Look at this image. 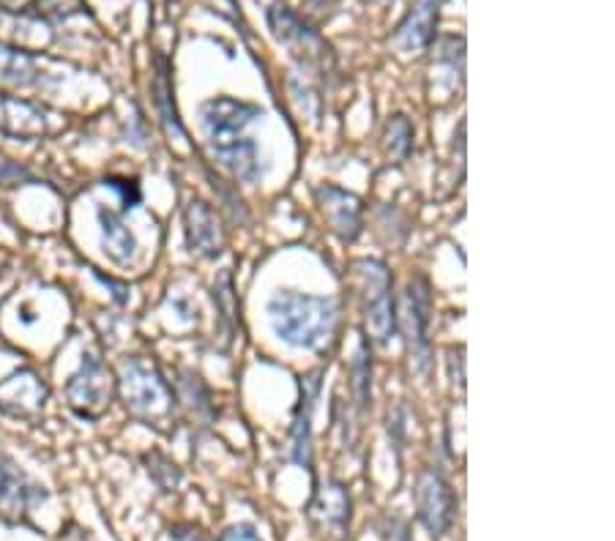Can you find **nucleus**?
<instances>
[{"label": "nucleus", "instance_id": "nucleus-25", "mask_svg": "<svg viewBox=\"0 0 615 541\" xmlns=\"http://www.w3.org/2000/svg\"><path fill=\"white\" fill-rule=\"evenodd\" d=\"M219 541H260L258 533H255V528L249 525H232L227 528V531L222 533V539Z\"/></svg>", "mask_w": 615, "mask_h": 541}, {"label": "nucleus", "instance_id": "nucleus-5", "mask_svg": "<svg viewBox=\"0 0 615 541\" xmlns=\"http://www.w3.org/2000/svg\"><path fill=\"white\" fill-rule=\"evenodd\" d=\"M364 290V318L369 334L378 344H386L394 334V301H391V273L378 260H358L354 266Z\"/></svg>", "mask_w": 615, "mask_h": 541}, {"label": "nucleus", "instance_id": "nucleus-27", "mask_svg": "<svg viewBox=\"0 0 615 541\" xmlns=\"http://www.w3.org/2000/svg\"><path fill=\"white\" fill-rule=\"evenodd\" d=\"M36 3H39V0H0V9H3V11H28V9H36Z\"/></svg>", "mask_w": 615, "mask_h": 541}, {"label": "nucleus", "instance_id": "nucleus-26", "mask_svg": "<svg viewBox=\"0 0 615 541\" xmlns=\"http://www.w3.org/2000/svg\"><path fill=\"white\" fill-rule=\"evenodd\" d=\"M58 541H93V539L88 537L86 528H80V525H75V522H69V525H66L63 531H61V537H58Z\"/></svg>", "mask_w": 615, "mask_h": 541}, {"label": "nucleus", "instance_id": "nucleus-2", "mask_svg": "<svg viewBox=\"0 0 615 541\" xmlns=\"http://www.w3.org/2000/svg\"><path fill=\"white\" fill-rule=\"evenodd\" d=\"M268 318H271L274 334L292 348H318L334 334L337 323V304L331 299L296 293V290H279L268 301Z\"/></svg>", "mask_w": 615, "mask_h": 541}, {"label": "nucleus", "instance_id": "nucleus-8", "mask_svg": "<svg viewBox=\"0 0 615 541\" xmlns=\"http://www.w3.org/2000/svg\"><path fill=\"white\" fill-rule=\"evenodd\" d=\"M41 501H47L44 487L28 479V473H22L14 460L0 454V517L20 520L31 514V509L39 507Z\"/></svg>", "mask_w": 615, "mask_h": 541}, {"label": "nucleus", "instance_id": "nucleus-16", "mask_svg": "<svg viewBox=\"0 0 615 541\" xmlns=\"http://www.w3.org/2000/svg\"><path fill=\"white\" fill-rule=\"evenodd\" d=\"M271 28L282 44H288L298 52H307L309 58H320L324 52H328V47L320 41V36L309 31L307 26H301V22H298V17L290 14L288 9L271 11Z\"/></svg>", "mask_w": 615, "mask_h": 541}, {"label": "nucleus", "instance_id": "nucleus-4", "mask_svg": "<svg viewBox=\"0 0 615 541\" xmlns=\"http://www.w3.org/2000/svg\"><path fill=\"white\" fill-rule=\"evenodd\" d=\"M116 394V378L97 353H82L80 370L66 383V400L80 419H101Z\"/></svg>", "mask_w": 615, "mask_h": 541}, {"label": "nucleus", "instance_id": "nucleus-15", "mask_svg": "<svg viewBox=\"0 0 615 541\" xmlns=\"http://www.w3.org/2000/svg\"><path fill=\"white\" fill-rule=\"evenodd\" d=\"M99 230H101V247L110 254V260H116L118 266H127L137 258V238L131 230L123 224V219L118 217L110 208L99 206Z\"/></svg>", "mask_w": 615, "mask_h": 541}, {"label": "nucleus", "instance_id": "nucleus-9", "mask_svg": "<svg viewBox=\"0 0 615 541\" xmlns=\"http://www.w3.org/2000/svg\"><path fill=\"white\" fill-rule=\"evenodd\" d=\"M0 132L14 140H41L52 132V118L44 107L0 93Z\"/></svg>", "mask_w": 615, "mask_h": 541}, {"label": "nucleus", "instance_id": "nucleus-10", "mask_svg": "<svg viewBox=\"0 0 615 541\" xmlns=\"http://www.w3.org/2000/svg\"><path fill=\"white\" fill-rule=\"evenodd\" d=\"M429 299L424 282H410L403 295V323L405 337H408L410 355L416 359L419 372L429 364V342H427V323H429Z\"/></svg>", "mask_w": 615, "mask_h": 541}, {"label": "nucleus", "instance_id": "nucleus-18", "mask_svg": "<svg viewBox=\"0 0 615 541\" xmlns=\"http://www.w3.org/2000/svg\"><path fill=\"white\" fill-rule=\"evenodd\" d=\"M153 93H157L159 116H162V123L167 134L178 137V140H187V132H183L181 121H178V112L172 107L170 97V77H167V61L162 56H157V77H153Z\"/></svg>", "mask_w": 615, "mask_h": 541}, {"label": "nucleus", "instance_id": "nucleus-1", "mask_svg": "<svg viewBox=\"0 0 615 541\" xmlns=\"http://www.w3.org/2000/svg\"><path fill=\"white\" fill-rule=\"evenodd\" d=\"M202 129H206L211 157L230 172L236 181L252 183L260 176L258 146L249 137V127L262 116L260 107L219 97L202 104Z\"/></svg>", "mask_w": 615, "mask_h": 541}, {"label": "nucleus", "instance_id": "nucleus-21", "mask_svg": "<svg viewBox=\"0 0 615 541\" xmlns=\"http://www.w3.org/2000/svg\"><path fill=\"white\" fill-rule=\"evenodd\" d=\"M36 9H39V14L58 17V20H63V17L77 14V11L86 9V3H82V0H39V3H36Z\"/></svg>", "mask_w": 615, "mask_h": 541}, {"label": "nucleus", "instance_id": "nucleus-22", "mask_svg": "<svg viewBox=\"0 0 615 541\" xmlns=\"http://www.w3.org/2000/svg\"><path fill=\"white\" fill-rule=\"evenodd\" d=\"M31 181V170H26L22 164L11 162L9 157L0 153V187H14V183Z\"/></svg>", "mask_w": 615, "mask_h": 541}, {"label": "nucleus", "instance_id": "nucleus-17", "mask_svg": "<svg viewBox=\"0 0 615 541\" xmlns=\"http://www.w3.org/2000/svg\"><path fill=\"white\" fill-rule=\"evenodd\" d=\"M39 80H41L39 58L0 41V82H3V86L28 88V86H36Z\"/></svg>", "mask_w": 615, "mask_h": 541}, {"label": "nucleus", "instance_id": "nucleus-23", "mask_svg": "<svg viewBox=\"0 0 615 541\" xmlns=\"http://www.w3.org/2000/svg\"><path fill=\"white\" fill-rule=\"evenodd\" d=\"M354 374H356L354 385L358 391V400H361V405H367V400H369V364H367V355H364V348L358 350V355H356Z\"/></svg>", "mask_w": 615, "mask_h": 541}, {"label": "nucleus", "instance_id": "nucleus-24", "mask_svg": "<svg viewBox=\"0 0 615 541\" xmlns=\"http://www.w3.org/2000/svg\"><path fill=\"white\" fill-rule=\"evenodd\" d=\"M107 187L116 189V192H121L123 198V211H129V208H135L140 203V189H137L135 181H121V178H107Z\"/></svg>", "mask_w": 615, "mask_h": 541}, {"label": "nucleus", "instance_id": "nucleus-3", "mask_svg": "<svg viewBox=\"0 0 615 541\" xmlns=\"http://www.w3.org/2000/svg\"><path fill=\"white\" fill-rule=\"evenodd\" d=\"M116 389L129 413L146 421L165 419L172 410V394L157 364L142 355H127L118 367Z\"/></svg>", "mask_w": 615, "mask_h": 541}, {"label": "nucleus", "instance_id": "nucleus-13", "mask_svg": "<svg viewBox=\"0 0 615 541\" xmlns=\"http://www.w3.org/2000/svg\"><path fill=\"white\" fill-rule=\"evenodd\" d=\"M438 6L440 0H419L414 6L405 22L397 31V47L405 52H421L427 50L429 41L435 36V22H438Z\"/></svg>", "mask_w": 615, "mask_h": 541}, {"label": "nucleus", "instance_id": "nucleus-12", "mask_svg": "<svg viewBox=\"0 0 615 541\" xmlns=\"http://www.w3.org/2000/svg\"><path fill=\"white\" fill-rule=\"evenodd\" d=\"M187 243L189 252L200 254V258H217L222 252V228H219L217 217L202 200H192L187 206Z\"/></svg>", "mask_w": 615, "mask_h": 541}, {"label": "nucleus", "instance_id": "nucleus-6", "mask_svg": "<svg viewBox=\"0 0 615 541\" xmlns=\"http://www.w3.org/2000/svg\"><path fill=\"white\" fill-rule=\"evenodd\" d=\"M416 509H419V522L429 537L440 539L449 533L457 501H454L452 484L435 468L424 471L416 481Z\"/></svg>", "mask_w": 615, "mask_h": 541}, {"label": "nucleus", "instance_id": "nucleus-14", "mask_svg": "<svg viewBox=\"0 0 615 541\" xmlns=\"http://www.w3.org/2000/svg\"><path fill=\"white\" fill-rule=\"evenodd\" d=\"M318 397V378H307L301 383V400H298L296 424H292V460L298 465H313V410Z\"/></svg>", "mask_w": 615, "mask_h": 541}, {"label": "nucleus", "instance_id": "nucleus-19", "mask_svg": "<svg viewBox=\"0 0 615 541\" xmlns=\"http://www.w3.org/2000/svg\"><path fill=\"white\" fill-rule=\"evenodd\" d=\"M315 511L334 528H345L350 517V498L345 492V487L331 484L326 487V492H320L318 501H315Z\"/></svg>", "mask_w": 615, "mask_h": 541}, {"label": "nucleus", "instance_id": "nucleus-7", "mask_svg": "<svg viewBox=\"0 0 615 541\" xmlns=\"http://www.w3.org/2000/svg\"><path fill=\"white\" fill-rule=\"evenodd\" d=\"M50 400V389L33 370H17L0 383V410L14 419H36Z\"/></svg>", "mask_w": 615, "mask_h": 541}, {"label": "nucleus", "instance_id": "nucleus-20", "mask_svg": "<svg viewBox=\"0 0 615 541\" xmlns=\"http://www.w3.org/2000/svg\"><path fill=\"white\" fill-rule=\"evenodd\" d=\"M410 140H414V129H410L408 118L397 116L391 121V127H389V151H391V157H397V159L408 157Z\"/></svg>", "mask_w": 615, "mask_h": 541}, {"label": "nucleus", "instance_id": "nucleus-11", "mask_svg": "<svg viewBox=\"0 0 615 541\" xmlns=\"http://www.w3.org/2000/svg\"><path fill=\"white\" fill-rule=\"evenodd\" d=\"M318 203L339 238L354 241L361 233V203H358L356 194L345 192L339 187H324L318 189Z\"/></svg>", "mask_w": 615, "mask_h": 541}]
</instances>
